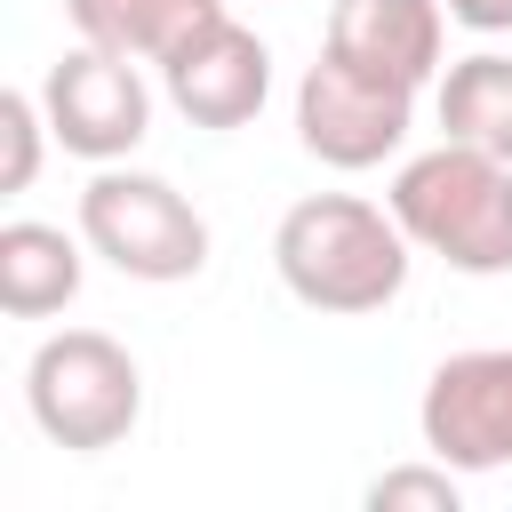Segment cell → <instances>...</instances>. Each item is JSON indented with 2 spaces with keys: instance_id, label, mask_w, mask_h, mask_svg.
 Wrapping results in <instances>:
<instances>
[{
  "instance_id": "obj_1",
  "label": "cell",
  "mask_w": 512,
  "mask_h": 512,
  "mask_svg": "<svg viewBox=\"0 0 512 512\" xmlns=\"http://www.w3.org/2000/svg\"><path fill=\"white\" fill-rule=\"evenodd\" d=\"M408 264H416V240L400 232V216L360 200V192H304L272 232L280 288L328 320L384 312L408 288Z\"/></svg>"
},
{
  "instance_id": "obj_2",
  "label": "cell",
  "mask_w": 512,
  "mask_h": 512,
  "mask_svg": "<svg viewBox=\"0 0 512 512\" xmlns=\"http://www.w3.org/2000/svg\"><path fill=\"white\" fill-rule=\"evenodd\" d=\"M384 208H392L400 232H408L424 256H440L448 272H472V280L512 272V160L440 136L432 152L400 160Z\"/></svg>"
},
{
  "instance_id": "obj_3",
  "label": "cell",
  "mask_w": 512,
  "mask_h": 512,
  "mask_svg": "<svg viewBox=\"0 0 512 512\" xmlns=\"http://www.w3.org/2000/svg\"><path fill=\"white\" fill-rule=\"evenodd\" d=\"M24 408L32 424L72 448V456H104L136 432L144 416V368L120 336L104 328H56L40 336V352L24 360Z\"/></svg>"
},
{
  "instance_id": "obj_4",
  "label": "cell",
  "mask_w": 512,
  "mask_h": 512,
  "mask_svg": "<svg viewBox=\"0 0 512 512\" xmlns=\"http://www.w3.org/2000/svg\"><path fill=\"white\" fill-rule=\"evenodd\" d=\"M80 240L88 256H104L120 280L144 288H176L208 264V216L152 168H96L80 192Z\"/></svg>"
},
{
  "instance_id": "obj_5",
  "label": "cell",
  "mask_w": 512,
  "mask_h": 512,
  "mask_svg": "<svg viewBox=\"0 0 512 512\" xmlns=\"http://www.w3.org/2000/svg\"><path fill=\"white\" fill-rule=\"evenodd\" d=\"M408 128H416V88L376 80V72L328 56V48H320V64L296 80V144H304L320 168H344V176L384 168V160L408 144Z\"/></svg>"
},
{
  "instance_id": "obj_6",
  "label": "cell",
  "mask_w": 512,
  "mask_h": 512,
  "mask_svg": "<svg viewBox=\"0 0 512 512\" xmlns=\"http://www.w3.org/2000/svg\"><path fill=\"white\" fill-rule=\"evenodd\" d=\"M424 456L456 472H512V344L448 352L416 400Z\"/></svg>"
},
{
  "instance_id": "obj_7",
  "label": "cell",
  "mask_w": 512,
  "mask_h": 512,
  "mask_svg": "<svg viewBox=\"0 0 512 512\" xmlns=\"http://www.w3.org/2000/svg\"><path fill=\"white\" fill-rule=\"evenodd\" d=\"M40 104H48L56 144H64L72 160H96V168L128 160V152L152 136V88H144L136 56H112V48H96V40H80L72 56L48 64Z\"/></svg>"
},
{
  "instance_id": "obj_8",
  "label": "cell",
  "mask_w": 512,
  "mask_h": 512,
  "mask_svg": "<svg viewBox=\"0 0 512 512\" xmlns=\"http://www.w3.org/2000/svg\"><path fill=\"white\" fill-rule=\"evenodd\" d=\"M160 80H168V104H176L192 128H248V120L264 112V96H272V48H264L248 24L216 16L208 32H192V40L160 64Z\"/></svg>"
},
{
  "instance_id": "obj_9",
  "label": "cell",
  "mask_w": 512,
  "mask_h": 512,
  "mask_svg": "<svg viewBox=\"0 0 512 512\" xmlns=\"http://www.w3.org/2000/svg\"><path fill=\"white\" fill-rule=\"evenodd\" d=\"M448 0H336L328 8V56L400 80V88H432L448 72Z\"/></svg>"
},
{
  "instance_id": "obj_10",
  "label": "cell",
  "mask_w": 512,
  "mask_h": 512,
  "mask_svg": "<svg viewBox=\"0 0 512 512\" xmlns=\"http://www.w3.org/2000/svg\"><path fill=\"white\" fill-rule=\"evenodd\" d=\"M88 240H72L64 224H40V216H8L0 224V312L8 320H48L80 296L88 280Z\"/></svg>"
},
{
  "instance_id": "obj_11",
  "label": "cell",
  "mask_w": 512,
  "mask_h": 512,
  "mask_svg": "<svg viewBox=\"0 0 512 512\" xmlns=\"http://www.w3.org/2000/svg\"><path fill=\"white\" fill-rule=\"evenodd\" d=\"M72 32L112 48V56H136V64H168L192 32H208L216 16H232L224 0H64Z\"/></svg>"
},
{
  "instance_id": "obj_12",
  "label": "cell",
  "mask_w": 512,
  "mask_h": 512,
  "mask_svg": "<svg viewBox=\"0 0 512 512\" xmlns=\"http://www.w3.org/2000/svg\"><path fill=\"white\" fill-rule=\"evenodd\" d=\"M432 112L456 144H480L496 160H512V56L504 48H472L432 80Z\"/></svg>"
},
{
  "instance_id": "obj_13",
  "label": "cell",
  "mask_w": 512,
  "mask_h": 512,
  "mask_svg": "<svg viewBox=\"0 0 512 512\" xmlns=\"http://www.w3.org/2000/svg\"><path fill=\"white\" fill-rule=\"evenodd\" d=\"M0 136H8L0 192H32V176H40V144L56 136V128H48V104H40V88H8V96H0Z\"/></svg>"
},
{
  "instance_id": "obj_14",
  "label": "cell",
  "mask_w": 512,
  "mask_h": 512,
  "mask_svg": "<svg viewBox=\"0 0 512 512\" xmlns=\"http://www.w3.org/2000/svg\"><path fill=\"white\" fill-rule=\"evenodd\" d=\"M456 480H464V472L440 464V456H432V464H392V472L368 480V504H376V512H400V504H416V512H456V496H464Z\"/></svg>"
},
{
  "instance_id": "obj_15",
  "label": "cell",
  "mask_w": 512,
  "mask_h": 512,
  "mask_svg": "<svg viewBox=\"0 0 512 512\" xmlns=\"http://www.w3.org/2000/svg\"><path fill=\"white\" fill-rule=\"evenodd\" d=\"M448 16L464 32H512V0H448Z\"/></svg>"
}]
</instances>
